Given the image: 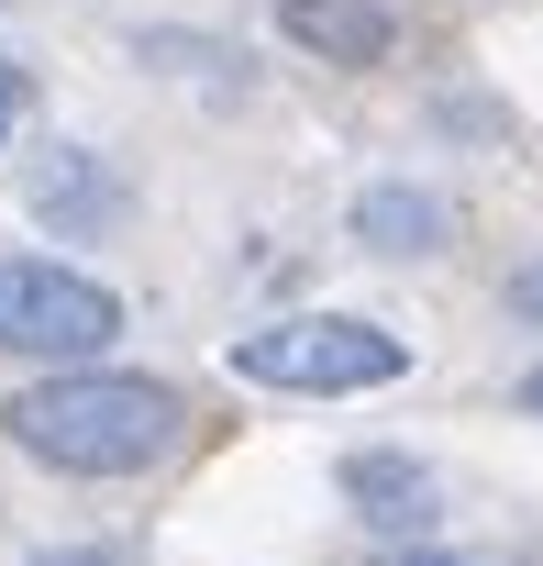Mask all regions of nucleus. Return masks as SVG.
Returning a JSON list of instances; mask_svg holds the SVG:
<instances>
[{
	"label": "nucleus",
	"mask_w": 543,
	"mask_h": 566,
	"mask_svg": "<svg viewBox=\"0 0 543 566\" xmlns=\"http://www.w3.org/2000/svg\"><path fill=\"white\" fill-rule=\"evenodd\" d=\"M12 444L56 478H134L156 455H178L189 433V400L167 378H134V367H56L34 389H12Z\"/></svg>",
	"instance_id": "f257e3e1"
},
{
	"label": "nucleus",
	"mask_w": 543,
	"mask_h": 566,
	"mask_svg": "<svg viewBox=\"0 0 543 566\" xmlns=\"http://www.w3.org/2000/svg\"><path fill=\"white\" fill-rule=\"evenodd\" d=\"M388 566H466V555H444V544H411V555H388Z\"/></svg>",
	"instance_id": "1a4fd4ad"
},
{
	"label": "nucleus",
	"mask_w": 543,
	"mask_h": 566,
	"mask_svg": "<svg viewBox=\"0 0 543 566\" xmlns=\"http://www.w3.org/2000/svg\"><path fill=\"white\" fill-rule=\"evenodd\" d=\"M123 334V301L100 277L56 266V255H0V356L34 367H100V345Z\"/></svg>",
	"instance_id": "7ed1b4c3"
},
{
	"label": "nucleus",
	"mask_w": 543,
	"mask_h": 566,
	"mask_svg": "<svg viewBox=\"0 0 543 566\" xmlns=\"http://www.w3.org/2000/svg\"><path fill=\"white\" fill-rule=\"evenodd\" d=\"M521 411H532V422H543V367H532V378H521Z\"/></svg>",
	"instance_id": "9d476101"
},
{
	"label": "nucleus",
	"mask_w": 543,
	"mask_h": 566,
	"mask_svg": "<svg viewBox=\"0 0 543 566\" xmlns=\"http://www.w3.org/2000/svg\"><path fill=\"white\" fill-rule=\"evenodd\" d=\"M510 312H521V323H543V266H521V277H510Z\"/></svg>",
	"instance_id": "6e6552de"
},
{
	"label": "nucleus",
	"mask_w": 543,
	"mask_h": 566,
	"mask_svg": "<svg viewBox=\"0 0 543 566\" xmlns=\"http://www.w3.org/2000/svg\"><path fill=\"white\" fill-rule=\"evenodd\" d=\"M355 244H377V255H433V244H444V211H433L422 189H366V200H355Z\"/></svg>",
	"instance_id": "423d86ee"
},
{
	"label": "nucleus",
	"mask_w": 543,
	"mask_h": 566,
	"mask_svg": "<svg viewBox=\"0 0 543 566\" xmlns=\"http://www.w3.org/2000/svg\"><path fill=\"white\" fill-rule=\"evenodd\" d=\"M278 34H289L300 56H322V67H377V56L400 45L388 0H278Z\"/></svg>",
	"instance_id": "39448f33"
},
{
	"label": "nucleus",
	"mask_w": 543,
	"mask_h": 566,
	"mask_svg": "<svg viewBox=\"0 0 543 566\" xmlns=\"http://www.w3.org/2000/svg\"><path fill=\"white\" fill-rule=\"evenodd\" d=\"M23 112H34V78H23L12 56H0V145H12V134H23Z\"/></svg>",
	"instance_id": "0eeeda50"
},
{
	"label": "nucleus",
	"mask_w": 543,
	"mask_h": 566,
	"mask_svg": "<svg viewBox=\"0 0 543 566\" xmlns=\"http://www.w3.org/2000/svg\"><path fill=\"white\" fill-rule=\"evenodd\" d=\"M233 378L289 389V400H355V389L411 378V345L388 323H355V312H289V323H255L233 345Z\"/></svg>",
	"instance_id": "f03ea898"
},
{
	"label": "nucleus",
	"mask_w": 543,
	"mask_h": 566,
	"mask_svg": "<svg viewBox=\"0 0 543 566\" xmlns=\"http://www.w3.org/2000/svg\"><path fill=\"white\" fill-rule=\"evenodd\" d=\"M344 500H355L366 533H400V544H422V533L444 522V478H433L422 455H388V444L344 455Z\"/></svg>",
	"instance_id": "20e7f679"
}]
</instances>
